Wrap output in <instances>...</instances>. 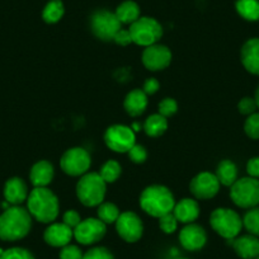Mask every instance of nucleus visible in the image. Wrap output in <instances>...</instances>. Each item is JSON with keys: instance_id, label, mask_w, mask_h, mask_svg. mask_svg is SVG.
Instances as JSON below:
<instances>
[{"instance_id": "nucleus-8", "label": "nucleus", "mask_w": 259, "mask_h": 259, "mask_svg": "<svg viewBox=\"0 0 259 259\" xmlns=\"http://www.w3.org/2000/svg\"><path fill=\"white\" fill-rule=\"evenodd\" d=\"M121 22L113 12L101 9L92 14L91 29L94 36L101 41H113L117 32L121 29Z\"/></svg>"}, {"instance_id": "nucleus-31", "label": "nucleus", "mask_w": 259, "mask_h": 259, "mask_svg": "<svg viewBox=\"0 0 259 259\" xmlns=\"http://www.w3.org/2000/svg\"><path fill=\"white\" fill-rule=\"evenodd\" d=\"M244 131L246 135L253 140L259 139V112H254L253 114L248 116L245 123H244Z\"/></svg>"}, {"instance_id": "nucleus-38", "label": "nucleus", "mask_w": 259, "mask_h": 259, "mask_svg": "<svg viewBox=\"0 0 259 259\" xmlns=\"http://www.w3.org/2000/svg\"><path fill=\"white\" fill-rule=\"evenodd\" d=\"M256 103L254 101V98H250V97H245V98L241 99L238 103V109L241 114H245V116H250L254 112L256 111Z\"/></svg>"}, {"instance_id": "nucleus-34", "label": "nucleus", "mask_w": 259, "mask_h": 259, "mask_svg": "<svg viewBox=\"0 0 259 259\" xmlns=\"http://www.w3.org/2000/svg\"><path fill=\"white\" fill-rule=\"evenodd\" d=\"M159 226L165 234H171L178 228V220L173 215V212H169L159 218Z\"/></svg>"}, {"instance_id": "nucleus-16", "label": "nucleus", "mask_w": 259, "mask_h": 259, "mask_svg": "<svg viewBox=\"0 0 259 259\" xmlns=\"http://www.w3.org/2000/svg\"><path fill=\"white\" fill-rule=\"evenodd\" d=\"M73 238L74 230L64 223L51 224L44 233L45 241L54 248H62L68 245Z\"/></svg>"}, {"instance_id": "nucleus-44", "label": "nucleus", "mask_w": 259, "mask_h": 259, "mask_svg": "<svg viewBox=\"0 0 259 259\" xmlns=\"http://www.w3.org/2000/svg\"><path fill=\"white\" fill-rule=\"evenodd\" d=\"M131 128L134 130V133H135V131H140V128H141V126L139 123H134L133 126H131Z\"/></svg>"}, {"instance_id": "nucleus-20", "label": "nucleus", "mask_w": 259, "mask_h": 259, "mask_svg": "<svg viewBox=\"0 0 259 259\" xmlns=\"http://www.w3.org/2000/svg\"><path fill=\"white\" fill-rule=\"evenodd\" d=\"M173 215L182 224H192L200 216V205L193 198H183L176 203Z\"/></svg>"}, {"instance_id": "nucleus-10", "label": "nucleus", "mask_w": 259, "mask_h": 259, "mask_svg": "<svg viewBox=\"0 0 259 259\" xmlns=\"http://www.w3.org/2000/svg\"><path fill=\"white\" fill-rule=\"evenodd\" d=\"M134 130L126 124H112L104 133V143L114 153H128L135 145Z\"/></svg>"}, {"instance_id": "nucleus-22", "label": "nucleus", "mask_w": 259, "mask_h": 259, "mask_svg": "<svg viewBox=\"0 0 259 259\" xmlns=\"http://www.w3.org/2000/svg\"><path fill=\"white\" fill-rule=\"evenodd\" d=\"M123 107L127 114L131 117L141 116L148 107V96L143 89H134L124 97Z\"/></svg>"}, {"instance_id": "nucleus-17", "label": "nucleus", "mask_w": 259, "mask_h": 259, "mask_svg": "<svg viewBox=\"0 0 259 259\" xmlns=\"http://www.w3.org/2000/svg\"><path fill=\"white\" fill-rule=\"evenodd\" d=\"M240 59L246 71L259 75V38H250L243 45Z\"/></svg>"}, {"instance_id": "nucleus-41", "label": "nucleus", "mask_w": 259, "mask_h": 259, "mask_svg": "<svg viewBox=\"0 0 259 259\" xmlns=\"http://www.w3.org/2000/svg\"><path fill=\"white\" fill-rule=\"evenodd\" d=\"M159 88H160V83L155 78H149L144 83L143 91L146 96H153L159 91Z\"/></svg>"}, {"instance_id": "nucleus-39", "label": "nucleus", "mask_w": 259, "mask_h": 259, "mask_svg": "<svg viewBox=\"0 0 259 259\" xmlns=\"http://www.w3.org/2000/svg\"><path fill=\"white\" fill-rule=\"evenodd\" d=\"M80 221H81L80 215H79L75 210L66 211V212L64 213V216H62V223L66 224L68 226H70L73 230L79 225V223H80Z\"/></svg>"}, {"instance_id": "nucleus-12", "label": "nucleus", "mask_w": 259, "mask_h": 259, "mask_svg": "<svg viewBox=\"0 0 259 259\" xmlns=\"http://www.w3.org/2000/svg\"><path fill=\"white\" fill-rule=\"evenodd\" d=\"M107 231V225L99 219L89 218L80 221L79 225L74 229V238L79 244L92 245L104 238Z\"/></svg>"}, {"instance_id": "nucleus-43", "label": "nucleus", "mask_w": 259, "mask_h": 259, "mask_svg": "<svg viewBox=\"0 0 259 259\" xmlns=\"http://www.w3.org/2000/svg\"><path fill=\"white\" fill-rule=\"evenodd\" d=\"M254 101H255L256 107H258V109H259V87L256 88V91H255V97H254Z\"/></svg>"}, {"instance_id": "nucleus-36", "label": "nucleus", "mask_w": 259, "mask_h": 259, "mask_svg": "<svg viewBox=\"0 0 259 259\" xmlns=\"http://www.w3.org/2000/svg\"><path fill=\"white\" fill-rule=\"evenodd\" d=\"M127 154H128L130 160L135 164H143L148 159V151H146V149L143 145H138V144H135L133 148L130 149Z\"/></svg>"}, {"instance_id": "nucleus-33", "label": "nucleus", "mask_w": 259, "mask_h": 259, "mask_svg": "<svg viewBox=\"0 0 259 259\" xmlns=\"http://www.w3.org/2000/svg\"><path fill=\"white\" fill-rule=\"evenodd\" d=\"M158 109L159 114H161V116H164L165 118H168V117L174 116V114L177 113V111H178V103H177L176 99L173 98H164L163 101L159 103Z\"/></svg>"}, {"instance_id": "nucleus-1", "label": "nucleus", "mask_w": 259, "mask_h": 259, "mask_svg": "<svg viewBox=\"0 0 259 259\" xmlns=\"http://www.w3.org/2000/svg\"><path fill=\"white\" fill-rule=\"evenodd\" d=\"M32 228V216L21 206H11L0 215V239L6 241L21 240Z\"/></svg>"}, {"instance_id": "nucleus-25", "label": "nucleus", "mask_w": 259, "mask_h": 259, "mask_svg": "<svg viewBox=\"0 0 259 259\" xmlns=\"http://www.w3.org/2000/svg\"><path fill=\"white\" fill-rule=\"evenodd\" d=\"M166 128H168V118L159 113L149 116L144 123V130H145L146 135L150 136V138H159L165 133Z\"/></svg>"}, {"instance_id": "nucleus-37", "label": "nucleus", "mask_w": 259, "mask_h": 259, "mask_svg": "<svg viewBox=\"0 0 259 259\" xmlns=\"http://www.w3.org/2000/svg\"><path fill=\"white\" fill-rule=\"evenodd\" d=\"M83 251L79 246L68 244L61 248L60 251V259H83Z\"/></svg>"}, {"instance_id": "nucleus-40", "label": "nucleus", "mask_w": 259, "mask_h": 259, "mask_svg": "<svg viewBox=\"0 0 259 259\" xmlns=\"http://www.w3.org/2000/svg\"><path fill=\"white\" fill-rule=\"evenodd\" d=\"M113 41L116 42L119 46H127V45L133 44V38H131V33H130V29H119L118 32L114 36Z\"/></svg>"}, {"instance_id": "nucleus-2", "label": "nucleus", "mask_w": 259, "mask_h": 259, "mask_svg": "<svg viewBox=\"0 0 259 259\" xmlns=\"http://www.w3.org/2000/svg\"><path fill=\"white\" fill-rule=\"evenodd\" d=\"M27 206L32 218L42 224H51L59 216V198L47 187H36L29 192Z\"/></svg>"}, {"instance_id": "nucleus-19", "label": "nucleus", "mask_w": 259, "mask_h": 259, "mask_svg": "<svg viewBox=\"0 0 259 259\" xmlns=\"http://www.w3.org/2000/svg\"><path fill=\"white\" fill-rule=\"evenodd\" d=\"M231 245L243 259H255L259 255V238L251 234L236 236L231 240Z\"/></svg>"}, {"instance_id": "nucleus-23", "label": "nucleus", "mask_w": 259, "mask_h": 259, "mask_svg": "<svg viewBox=\"0 0 259 259\" xmlns=\"http://www.w3.org/2000/svg\"><path fill=\"white\" fill-rule=\"evenodd\" d=\"M116 17L121 24H131L140 18V7L133 0H124L116 8Z\"/></svg>"}, {"instance_id": "nucleus-18", "label": "nucleus", "mask_w": 259, "mask_h": 259, "mask_svg": "<svg viewBox=\"0 0 259 259\" xmlns=\"http://www.w3.org/2000/svg\"><path fill=\"white\" fill-rule=\"evenodd\" d=\"M4 197L12 206H19L28 198V188L24 181L18 177H14L7 181L4 186Z\"/></svg>"}, {"instance_id": "nucleus-32", "label": "nucleus", "mask_w": 259, "mask_h": 259, "mask_svg": "<svg viewBox=\"0 0 259 259\" xmlns=\"http://www.w3.org/2000/svg\"><path fill=\"white\" fill-rule=\"evenodd\" d=\"M0 259H34V256L24 248H11L3 251Z\"/></svg>"}, {"instance_id": "nucleus-21", "label": "nucleus", "mask_w": 259, "mask_h": 259, "mask_svg": "<svg viewBox=\"0 0 259 259\" xmlns=\"http://www.w3.org/2000/svg\"><path fill=\"white\" fill-rule=\"evenodd\" d=\"M55 176L54 165L49 160H39L34 164L29 171V181L36 187H47Z\"/></svg>"}, {"instance_id": "nucleus-26", "label": "nucleus", "mask_w": 259, "mask_h": 259, "mask_svg": "<svg viewBox=\"0 0 259 259\" xmlns=\"http://www.w3.org/2000/svg\"><path fill=\"white\" fill-rule=\"evenodd\" d=\"M236 12L246 21H259V0H236Z\"/></svg>"}, {"instance_id": "nucleus-3", "label": "nucleus", "mask_w": 259, "mask_h": 259, "mask_svg": "<svg viewBox=\"0 0 259 259\" xmlns=\"http://www.w3.org/2000/svg\"><path fill=\"white\" fill-rule=\"evenodd\" d=\"M140 206L148 215L159 219L163 215L173 212L176 200L168 187L153 184L146 187L141 193Z\"/></svg>"}, {"instance_id": "nucleus-7", "label": "nucleus", "mask_w": 259, "mask_h": 259, "mask_svg": "<svg viewBox=\"0 0 259 259\" xmlns=\"http://www.w3.org/2000/svg\"><path fill=\"white\" fill-rule=\"evenodd\" d=\"M230 197L240 208H253L259 205V179L245 177L231 186Z\"/></svg>"}, {"instance_id": "nucleus-15", "label": "nucleus", "mask_w": 259, "mask_h": 259, "mask_svg": "<svg viewBox=\"0 0 259 259\" xmlns=\"http://www.w3.org/2000/svg\"><path fill=\"white\" fill-rule=\"evenodd\" d=\"M179 241L182 246L189 251L202 249L207 241V233L205 229L197 224H187L179 233Z\"/></svg>"}, {"instance_id": "nucleus-35", "label": "nucleus", "mask_w": 259, "mask_h": 259, "mask_svg": "<svg viewBox=\"0 0 259 259\" xmlns=\"http://www.w3.org/2000/svg\"><path fill=\"white\" fill-rule=\"evenodd\" d=\"M83 259H114V256L104 246H94L84 254Z\"/></svg>"}, {"instance_id": "nucleus-9", "label": "nucleus", "mask_w": 259, "mask_h": 259, "mask_svg": "<svg viewBox=\"0 0 259 259\" xmlns=\"http://www.w3.org/2000/svg\"><path fill=\"white\" fill-rule=\"evenodd\" d=\"M92 159L88 151L83 148H71L65 151L60 160V166L65 174L71 177H81L88 173Z\"/></svg>"}, {"instance_id": "nucleus-42", "label": "nucleus", "mask_w": 259, "mask_h": 259, "mask_svg": "<svg viewBox=\"0 0 259 259\" xmlns=\"http://www.w3.org/2000/svg\"><path fill=\"white\" fill-rule=\"evenodd\" d=\"M246 171L251 178L259 179V156L251 158L246 164Z\"/></svg>"}, {"instance_id": "nucleus-24", "label": "nucleus", "mask_w": 259, "mask_h": 259, "mask_svg": "<svg viewBox=\"0 0 259 259\" xmlns=\"http://www.w3.org/2000/svg\"><path fill=\"white\" fill-rule=\"evenodd\" d=\"M215 176L220 182V184L225 187H231L238 181V168H236L234 161L225 159V160H221L219 163Z\"/></svg>"}, {"instance_id": "nucleus-27", "label": "nucleus", "mask_w": 259, "mask_h": 259, "mask_svg": "<svg viewBox=\"0 0 259 259\" xmlns=\"http://www.w3.org/2000/svg\"><path fill=\"white\" fill-rule=\"evenodd\" d=\"M65 7L61 0H50L42 11V19L46 23H57L64 17Z\"/></svg>"}, {"instance_id": "nucleus-5", "label": "nucleus", "mask_w": 259, "mask_h": 259, "mask_svg": "<svg viewBox=\"0 0 259 259\" xmlns=\"http://www.w3.org/2000/svg\"><path fill=\"white\" fill-rule=\"evenodd\" d=\"M211 228L216 234L228 240H233L243 229V219L231 208H216L210 216Z\"/></svg>"}, {"instance_id": "nucleus-6", "label": "nucleus", "mask_w": 259, "mask_h": 259, "mask_svg": "<svg viewBox=\"0 0 259 259\" xmlns=\"http://www.w3.org/2000/svg\"><path fill=\"white\" fill-rule=\"evenodd\" d=\"M128 29L134 44L144 47L158 44V41L163 36L161 24L151 17H140L138 21L130 26Z\"/></svg>"}, {"instance_id": "nucleus-28", "label": "nucleus", "mask_w": 259, "mask_h": 259, "mask_svg": "<svg viewBox=\"0 0 259 259\" xmlns=\"http://www.w3.org/2000/svg\"><path fill=\"white\" fill-rule=\"evenodd\" d=\"M122 166L117 160H107L99 170V176L106 183H114L121 177Z\"/></svg>"}, {"instance_id": "nucleus-46", "label": "nucleus", "mask_w": 259, "mask_h": 259, "mask_svg": "<svg viewBox=\"0 0 259 259\" xmlns=\"http://www.w3.org/2000/svg\"><path fill=\"white\" fill-rule=\"evenodd\" d=\"M255 259H259V255H258V256H256V258H255Z\"/></svg>"}, {"instance_id": "nucleus-14", "label": "nucleus", "mask_w": 259, "mask_h": 259, "mask_svg": "<svg viewBox=\"0 0 259 259\" xmlns=\"http://www.w3.org/2000/svg\"><path fill=\"white\" fill-rule=\"evenodd\" d=\"M143 64L148 70L160 71L170 65L171 52L165 45L154 44L145 47L143 52Z\"/></svg>"}, {"instance_id": "nucleus-11", "label": "nucleus", "mask_w": 259, "mask_h": 259, "mask_svg": "<svg viewBox=\"0 0 259 259\" xmlns=\"http://www.w3.org/2000/svg\"><path fill=\"white\" fill-rule=\"evenodd\" d=\"M117 234L127 243H136L141 239L144 233L143 220L138 213L133 211L121 212L116 221Z\"/></svg>"}, {"instance_id": "nucleus-13", "label": "nucleus", "mask_w": 259, "mask_h": 259, "mask_svg": "<svg viewBox=\"0 0 259 259\" xmlns=\"http://www.w3.org/2000/svg\"><path fill=\"white\" fill-rule=\"evenodd\" d=\"M219 189H220V182L215 174L210 171H202L197 174L189 184V191L197 200L213 198L219 193Z\"/></svg>"}, {"instance_id": "nucleus-4", "label": "nucleus", "mask_w": 259, "mask_h": 259, "mask_svg": "<svg viewBox=\"0 0 259 259\" xmlns=\"http://www.w3.org/2000/svg\"><path fill=\"white\" fill-rule=\"evenodd\" d=\"M107 183L99 173H85L76 184V196L87 207H96L104 202Z\"/></svg>"}, {"instance_id": "nucleus-45", "label": "nucleus", "mask_w": 259, "mask_h": 259, "mask_svg": "<svg viewBox=\"0 0 259 259\" xmlns=\"http://www.w3.org/2000/svg\"><path fill=\"white\" fill-rule=\"evenodd\" d=\"M178 259H188V258H178Z\"/></svg>"}, {"instance_id": "nucleus-30", "label": "nucleus", "mask_w": 259, "mask_h": 259, "mask_svg": "<svg viewBox=\"0 0 259 259\" xmlns=\"http://www.w3.org/2000/svg\"><path fill=\"white\" fill-rule=\"evenodd\" d=\"M243 226L249 231V234L259 238V207L249 208L243 218Z\"/></svg>"}, {"instance_id": "nucleus-29", "label": "nucleus", "mask_w": 259, "mask_h": 259, "mask_svg": "<svg viewBox=\"0 0 259 259\" xmlns=\"http://www.w3.org/2000/svg\"><path fill=\"white\" fill-rule=\"evenodd\" d=\"M97 215L101 221H103L104 224H116L117 219L119 218L121 212H119V208L117 207L114 203L112 202H102L98 206V211H97Z\"/></svg>"}]
</instances>
